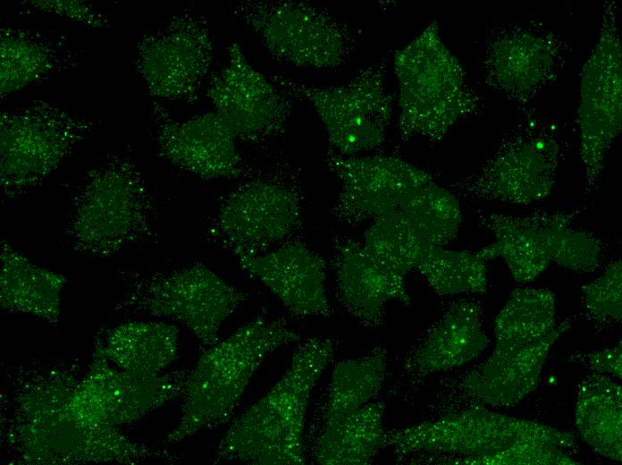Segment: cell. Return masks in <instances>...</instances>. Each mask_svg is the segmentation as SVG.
Returning <instances> with one entry per match:
<instances>
[{
    "label": "cell",
    "mask_w": 622,
    "mask_h": 465,
    "mask_svg": "<svg viewBox=\"0 0 622 465\" xmlns=\"http://www.w3.org/2000/svg\"><path fill=\"white\" fill-rule=\"evenodd\" d=\"M577 429L597 453L622 461V388L605 374L580 384L576 405Z\"/></svg>",
    "instance_id": "cell-28"
},
{
    "label": "cell",
    "mask_w": 622,
    "mask_h": 465,
    "mask_svg": "<svg viewBox=\"0 0 622 465\" xmlns=\"http://www.w3.org/2000/svg\"><path fill=\"white\" fill-rule=\"evenodd\" d=\"M415 268L439 295L484 293L488 288L485 261L475 252L424 247Z\"/></svg>",
    "instance_id": "cell-33"
},
{
    "label": "cell",
    "mask_w": 622,
    "mask_h": 465,
    "mask_svg": "<svg viewBox=\"0 0 622 465\" xmlns=\"http://www.w3.org/2000/svg\"><path fill=\"white\" fill-rule=\"evenodd\" d=\"M154 140L160 157L203 180L242 177L249 167L231 126L215 111L174 120L162 101H152Z\"/></svg>",
    "instance_id": "cell-19"
},
{
    "label": "cell",
    "mask_w": 622,
    "mask_h": 465,
    "mask_svg": "<svg viewBox=\"0 0 622 465\" xmlns=\"http://www.w3.org/2000/svg\"><path fill=\"white\" fill-rule=\"evenodd\" d=\"M73 373L51 368L25 374L17 387L11 420L4 427L5 441L28 464L116 462L134 464L149 458L172 460L124 435L118 427H94L75 418L68 406Z\"/></svg>",
    "instance_id": "cell-1"
},
{
    "label": "cell",
    "mask_w": 622,
    "mask_h": 465,
    "mask_svg": "<svg viewBox=\"0 0 622 465\" xmlns=\"http://www.w3.org/2000/svg\"><path fill=\"white\" fill-rule=\"evenodd\" d=\"M190 370L177 369L154 376L122 370L96 350L83 376L73 375L68 406L81 422L118 427L136 421L167 402L183 397Z\"/></svg>",
    "instance_id": "cell-15"
},
{
    "label": "cell",
    "mask_w": 622,
    "mask_h": 465,
    "mask_svg": "<svg viewBox=\"0 0 622 465\" xmlns=\"http://www.w3.org/2000/svg\"><path fill=\"white\" fill-rule=\"evenodd\" d=\"M157 211L133 158L112 153L87 173L75 191L64 234L74 251L108 258L149 239Z\"/></svg>",
    "instance_id": "cell-3"
},
{
    "label": "cell",
    "mask_w": 622,
    "mask_h": 465,
    "mask_svg": "<svg viewBox=\"0 0 622 465\" xmlns=\"http://www.w3.org/2000/svg\"><path fill=\"white\" fill-rule=\"evenodd\" d=\"M618 5H602L598 40L581 72L577 124L586 193L599 182L606 155L622 126L621 40Z\"/></svg>",
    "instance_id": "cell-13"
},
{
    "label": "cell",
    "mask_w": 622,
    "mask_h": 465,
    "mask_svg": "<svg viewBox=\"0 0 622 465\" xmlns=\"http://www.w3.org/2000/svg\"><path fill=\"white\" fill-rule=\"evenodd\" d=\"M362 242L381 264L402 276L416 267L424 248L398 210L374 219Z\"/></svg>",
    "instance_id": "cell-34"
},
{
    "label": "cell",
    "mask_w": 622,
    "mask_h": 465,
    "mask_svg": "<svg viewBox=\"0 0 622 465\" xmlns=\"http://www.w3.org/2000/svg\"><path fill=\"white\" fill-rule=\"evenodd\" d=\"M66 278L33 263L5 239L0 241V306L10 313L60 320Z\"/></svg>",
    "instance_id": "cell-26"
},
{
    "label": "cell",
    "mask_w": 622,
    "mask_h": 465,
    "mask_svg": "<svg viewBox=\"0 0 622 465\" xmlns=\"http://www.w3.org/2000/svg\"><path fill=\"white\" fill-rule=\"evenodd\" d=\"M386 354L383 347L377 346L363 357L335 365L324 425L361 408L378 393L385 376Z\"/></svg>",
    "instance_id": "cell-32"
},
{
    "label": "cell",
    "mask_w": 622,
    "mask_h": 465,
    "mask_svg": "<svg viewBox=\"0 0 622 465\" xmlns=\"http://www.w3.org/2000/svg\"><path fill=\"white\" fill-rule=\"evenodd\" d=\"M530 440L551 442L567 450L576 448V437L568 431L483 408L390 430L383 433L381 448L399 455L424 451L483 457Z\"/></svg>",
    "instance_id": "cell-12"
},
{
    "label": "cell",
    "mask_w": 622,
    "mask_h": 465,
    "mask_svg": "<svg viewBox=\"0 0 622 465\" xmlns=\"http://www.w3.org/2000/svg\"><path fill=\"white\" fill-rule=\"evenodd\" d=\"M488 342L480 304L461 300L451 303L430 326L406 360L405 369L420 375L451 369L478 357Z\"/></svg>",
    "instance_id": "cell-24"
},
{
    "label": "cell",
    "mask_w": 622,
    "mask_h": 465,
    "mask_svg": "<svg viewBox=\"0 0 622 465\" xmlns=\"http://www.w3.org/2000/svg\"><path fill=\"white\" fill-rule=\"evenodd\" d=\"M248 26L272 57L306 70L348 63L355 47L349 27L315 4L294 0H246L230 10Z\"/></svg>",
    "instance_id": "cell-10"
},
{
    "label": "cell",
    "mask_w": 622,
    "mask_h": 465,
    "mask_svg": "<svg viewBox=\"0 0 622 465\" xmlns=\"http://www.w3.org/2000/svg\"><path fill=\"white\" fill-rule=\"evenodd\" d=\"M622 263H609L595 280L582 287L583 304L595 320L614 323L622 317Z\"/></svg>",
    "instance_id": "cell-36"
},
{
    "label": "cell",
    "mask_w": 622,
    "mask_h": 465,
    "mask_svg": "<svg viewBox=\"0 0 622 465\" xmlns=\"http://www.w3.org/2000/svg\"><path fill=\"white\" fill-rule=\"evenodd\" d=\"M432 21L394 54L399 108L398 133L403 141H441L460 121L482 110V101L459 60L446 46Z\"/></svg>",
    "instance_id": "cell-5"
},
{
    "label": "cell",
    "mask_w": 622,
    "mask_h": 465,
    "mask_svg": "<svg viewBox=\"0 0 622 465\" xmlns=\"http://www.w3.org/2000/svg\"><path fill=\"white\" fill-rule=\"evenodd\" d=\"M73 55L46 36L5 25L0 30V96H7L69 66Z\"/></svg>",
    "instance_id": "cell-27"
},
{
    "label": "cell",
    "mask_w": 622,
    "mask_h": 465,
    "mask_svg": "<svg viewBox=\"0 0 622 465\" xmlns=\"http://www.w3.org/2000/svg\"><path fill=\"white\" fill-rule=\"evenodd\" d=\"M556 313V297L549 289H515L495 318L493 351L518 350L542 341L558 326Z\"/></svg>",
    "instance_id": "cell-30"
},
{
    "label": "cell",
    "mask_w": 622,
    "mask_h": 465,
    "mask_svg": "<svg viewBox=\"0 0 622 465\" xmlns=\"http://www.w3.org/2000/svg\"><path fill=\"white\" fill-rule=\"evenodd\" d=\"M295 317H331L326 292V262L300 238L265 254L236 258Z\"/></svg>",
    "instance_id": "cell-21"
},
{
    "label": "cell",
    "mask_w": 622,
    "mask_h": 465,
    "mask_svg": "<svg viewBox=\"0 0 622 465\" xmlns=\"http://www.w3.org/2000/svg\"><path fill=\"white\" fill-rule=\"evenodd\" d=\"M622 342L604 351H593L588 355L591 368L600 374H609L622 377Z\"/></svg>",
    "instance_id": "cell-39"
},
{
    "label": "cell",
    "mask_w": 622,
    "mask_h": 465,
    "mask_svg": "<svg viewBox=\"0 0 622 465\" xmlns=\"http://www.w3.org/2000/svg\"><path fill=\"white\" fill-rule=\"evenodd\" d=\"M299 340L284 318L260 313L210 346L190 370L180 420L165 442L179 443L226 423L266 357Z\"/></svg>",
    "instance_id": "cell-4"
},
{
    "label": "cell",
    "mask_w": 622,
    "mask_h": 465,
    "mask_svg": "<svg viewBox=\"0 0 622 465\" xmlns=\"http://www.w3.org/2000/svg\"><path fill=\"white\" fill-rule=\"evenodd\" d=\"M398 211L423 247H445L456 239L462 221L458 199L433 177L413 191Z\"/></svg>",
    "instance_id": "cell-31"
},
{
    "label": "cell",
    "mask_w": 622,
    "mask_h": 465,
    "mask_svg": "<svg viewBox=\"0 0 622 465\" xmlns=\"http://www.w3.org/2000/svg\"><path fill=\"white\" fill-rule=\"evenodd\" d=\"M324 161L340 182L331 213L350 226L397 211L413 191L433 178L395 155L349 156L329 148Z\"/></svg>",
    "instance_id": "cell-18"
},
{
    "label": "cell",
    "mask_w": 622,
    "mask_h": 465,
    "mask_svg": "<svg viewBox=\"0 0 622 465\" xmlns=\"http://www.w3.org/2000/svg\"><path fill=\"white\" fill-rule=\"evenodd\" d=\"M567 55V43L553 30L535 24H491L485 33L483 80L524 106L557 79Z\"/></svg>",
    "instance_id": "cell-16"
},
{
    "label": "cell",
    "mask_w": 622,
    "mask_h": 465,
    "mask_svg": "<svg viewBox=\"0 0 622 465\" xmlns=\"http://www.w3.org/2000/svg\"><path fill=\"white\" fill-rule=\"evenodd\" d=\"M333 353L330 338L300 343L282 378L232 422L213 463L306 464L303 432L309 399Z\"/></svg>",
    "instance_id": "cell-2"
},
{
    "label": "cell",
    "mask_w": 622,
    "mask_h": 465,
    "mask_svg": "<svg viewBox=\"0 0 622 465\" xmlns=\"http://www.w3.org/2000/svg\"><path fill=\"white\" fill-rule=\"evenodd\" d=\"M570 326V319L566 318L536 343L509 351H492L483 363L463 378L462 388L471 397L490 406L517 404L535 390L551 346Z\"/></svg>",
    "instance_id": "cell-23"
},
{
    "label": "cell",
    "mask_w": 622,
    "mask_h": 465,
    "mask_svg": "<svg viewBox=\"0 0 622 465\" xmlns=\"http://www.w3.org/2000/svg\"><path fill=\"white\" fill-rule=\"evenodd\" d=\"M582 211L538 209L522 215H483L481 224L494 241L475 253L484 261L503 258L517 282H531L553 261L564 232Z\"/></svg>",
    "instance_id": "cell-20"
},
{
    "label": "cell",
    "mask_w": 622,
    "mask_h": 465,
    "mask_svg": "<svg viewBox=\"0 0 622 465\" xmlns=\"http://www.w3.org/2000/svg\"><path fill=\"white\" fill-rule=\"evenodd\" d=\"M303 199L300 177L288 162L249 168L222 199L207 238L235 258L265 254L299 238Z\"/></svg>",
    "instance_id": "cell-6"
},
{
    "label": "cell",
    "mask_w": 622,
    "mask_h": 465,
    "mask_svg": "<svg viewBox=\"0 0 622 465\" xmlns=\"http://www.w3.org/2000/svg\"><path fill=\"white\" fill-rule=\"evenodd\" d=\"M604 249L600 237L570 226L563 234L553 261L576 272H593L601 266Z\"/></svg>",
    "instance_id": "cell-37"
},
{
    "label": "cell",
    "mask_w": 622,
    "mask_h": 465,
    "mask_svg": "<svg viewBox=\"0 0 622 465\" xmlns=\"http://www.w3.org/2000/svg\"><path fill=\"white\" fill-rule=\"evenodd\" d=\"M332 266L340 302L366 328L382 325L388 301L410 304L405 276L381 264L362 241L348 236L333 238Z\"/></svg>",
    "instance_id": "cell-22"
},
{
    "label": "cell",
    "mask_w": 622,
    "mask_h": 465,
    "mask_svg": "<svg viewBox=\"0 0 622 465\" xmlns=\"http://www.w3.org/2000/svg\"><path fill=\"white\" fill-rule=\"evenodd\" d=\"M214 55L207 20L186 8L164 26L139 38L134 63L154 99L193 103L210 72Z\"/></svg>",
    "instance_id": "cell-14"
},
{
    "label": "cell",
    "mask_w": 622,
    "mask_h": 465,
    "mask_svg": "<svg viewBox=\"0 0 622 465\" xmlns=\"http://www.w3.org/2000/svg\"><path fill=\"white\" fill-rule=\"evenodd\" d=\"M95 350L122 370L157 375L178 358L179 328L164 322H124L102 328Z\"/></svg>",
    "instance_id": "cell-25"
},
{
    "label": "cell",
    "mask_w": 622,
    "mask_h": 465,
    "mask_svg": "<svg viewBox=\"0 0 622 465\" xmlns=\"http://www.w3.org/2000/svg\"><path fill=\"white\" fill-rule=\"evenodd\" d=\"M119 274L123 292L114 303L115 314L177 321L208 347L219 341L222 325L247 299L241 290L202 264Z\"/></svg>",
    "instance_id": "cell-8"
},
{
    "label": "cell",
    "mask_w": 622,
    "mask_h": 465,
    "mask_svg": "<svg viewBox=\"0 0 622 465\" xmlns=\"http://www.w3.org/2000/svg\"><path fill=\"white\" fill-rule=\"evenodd\" d=\"M206 96L236 138L251 145L284 134L293 112L294 98L256 71L237 43L228 46L227 63L210 76Z\"/></svg>",
    "instance_id": "cell-17"
},
{
    "label": "cell",
    "mask_w": 622,
    "mask_h": 465,
    "mask_svg": "<svg viewBox=\"0 0 622 465\" xmlns=\"http://www.w3.org/2000/svg\"><path fill=\"white\" fill-rule=\"evenodd\" d=\"M98 123L46 101L0 112V189L14 199L41 184Z\"/></svg>",
    "instance_id": "cell-9"
},
{
    "label": "cell",
    "mask_w": 622,
    "mask_h": 465,
    "mask_svg": "<svg viewBox=\"0 0 622 465\" xmlns=\"http://www.w3.org/2000/svg\"><path fill=\"white\" fill-rule=\"evenodd\" d=\"M26 4L42 12L54 13L95 29L110 27V22L94 5L78 0H35Z\"/></svg>",
    "instance_id": "cell-38"
},
{
    "label": "cell",
    "mask_w": 622,
    "mask_h": 465,
    "mask_svg": "<svg viewBox=\"0 0 622 465\" xmlns=\"http://www.w3.org/2000/svg\"><path fill=\"white\" fill-rule=\"evenodd\" d=\"M382 402H367L340 419L324 425L315 459L324 465H366L381 448L383 435Z\"/></svg>",
    "instance_id": "cell-29"
},
{
    "label": "cell",
    "mask_w": 622,
    "mask_h": 465,
    "mask_svg": "<svg viewBox=\"0 0 622 465\" xmlns=\"http://www.w3.org/2000/svg\"><path fill=\"white\" fill-rule=\"evenodd\" d=\"M269 78L294 99L308 102L326 131L330 149L358 156L379 149L391 121L393 97L385 82L384 63L361 69L348 82L317 87L278 73Z\"/></svg>",
    "instance_id": "cell-11"
},
{
    "label": "cell",
    "mask_w": 622,
    "mask_h": 465,
    "mask_svg": "<svg viewBox=\"0 0 622 465\" xmlns=\"http://www.w3.org/2000/svg\"><path fill=\"white\" fill-rule=\"evenodd\" d=\"M565 150L556 120L525 108L481 167L451 187L458 195L474 200L517 206L538 202L551 194Z\"/></svg>",
    "instance_id": "cell-7"
},
{
    "label": "cell",
    "mask_w": 622,
    "mask_h": 465,
    "mask_svg": "<svg viewBox=\"0 0 622 465\" xmlns=\"http://www.w3.org/2000/svg\"><path fill=\"white\" fill-rule=\"evenodd\" d=\"M567 449L545 441H522L497 453L483 457L461 456L436 460L442 464L471 465H575Z\"/></svg>",
    "instance_id": "cell-35"
}]
</instances>
